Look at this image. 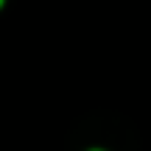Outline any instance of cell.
I'll return each instance as SVG.
<instances>
[{"mask_svg":"<svg viewBox=\"0 0 151 151\" xmlns=\"http://www.w3.org/2000/svg\"><path fill=\"white\" fill-rule=\"evenodd\" d=\"M3 6H6V0H0V9H3Z\"/></svg>","mask_w":151,"mask_h":151,"instance_id":"cell-1","label":"cell"},{"mask_svg":"<svg viewBox=\"0 0 151 151\" xmlns=\"http://www.w3.org/2000/svg\"><path fill=\"white\" fill-rule=\"evenodd\" d=\"M90 151H104V148H90Z\"/></svg>","mask_w":151,"mask_h":151,"instance_id":"cell-2","label":"cell"}]
</instances>
